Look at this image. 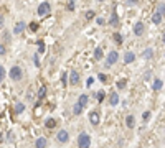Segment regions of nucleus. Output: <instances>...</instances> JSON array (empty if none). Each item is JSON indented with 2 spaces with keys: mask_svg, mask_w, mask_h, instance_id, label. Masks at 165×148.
<instances>
[{
  "mask_svg": "<svg viewBox=\"0 0 165 148\" xmlns=\"http://www.w3.org/2000/svg\"><path fill=\"white\" fill-rule=\"evenodd\" d=\"M94 59H103V50H101V48H96V50H94Z\"/></svg>",
  "mask_w": 165,
  "mask_h": 148,
  "instance_id": "obj_19",
  "label": "nucleus"
},
{
  "mask_svg": "<svg viewBox=\"0 0 165 148\" xmlns=\"http://www.w3.org/2000/svg\"><path fill=\"white\" fill-rule=\"evenodd\" d=\"M68 10H74V0H69V5H68Z\"/></svg>",
  "mask_w": 165,
  "mask_h": 148,
  "instance_id": "obj_29",
  "label": "nucleus"
},
{
  "mask_svg": "<svg viewBox=\"0 0 165 148\" xmlns=\"http://www.w3.org/2000/svg\"><path fill=\"white\" fill-rule=\"evenodd\" d=\"M36 148H46V138L45 137H40L36 140Z\"/></svg>",
  "mask_w": 165,
  "mask_h": 148,
  "instance_id": "obj_13",
  "label": "nucleus"
},
{
  "mask_svg": "<svg viewBox=\"0 0 165 148\" xmlns=\"http://www.w3.org/2000/svg\"><path fill=\"white\" fill-rule=\"evenodd\" d=\"M98 2H104V0H98Z\"/></svg>",
  "mask_w": 165,
  "mask_h": 148,
  "instance_id": "obj_40",
  "label": "nucleus"
},
{
  "mask_svg": "<svg viewBox=\"0 0 165 148\" xmlns=\"http://www.w3.org/2000/svg\"><path fill=\"white\" fill-rule=\"evenodd\" d=\"M159 13H162V15H164V3H160V7H159Z\"/></svg>",
  "mask_w": 165,
  "mask_h": 148,
  "instance_id": "obj_35",
  "label": "nucleus"
},
{
  "mask_svg": "<svg viewBox=\"0 0 165 148\" xmlns=\"http://www.w3.org/2000/svg\"><path fill=\"white\" fill-rule=\"evenodd\" d=\"M144 30H145L144 23H142V21H137V23H135V26H134V33L137 36H142V35H144Z\"/></svg>",
  "mask_w": 165,
  "mask_h": 148,
  "instance_id": "obj_7",
  "label": "nucleus"
},
{
  "mask_svg": "<svg viewBox=\"0 0 165 148\" xmlns=\"http://www.w3.org/2000/svg\"><path fill=\"white\" fill-rule=\"evenodd\" d=\"M8 140H10V142L13 140V132H10V133H8Z\"/></svg>",
  "mask_w": 165,
  "mask_h": 148,
  "instance_id": "obj_38",
  "label": "nucleus"
},
{
  "mask_svg": "<svg viewBox=\"0 0 165 148\" xmlns=\"http://www.w3.org/2000/svg\"><path fill=\"white\" fill-rule=\"evenodd\" d=\"M117 59H119V54H117V51H111L107 54V64L109 66H112V64H116L117 63Z\"/></svg>",
  "mask_w": 165,
  "mask_h": 148,
  "instance_id": "obj_5",
  "label": "nucleus"
},
{
  "mask_svg": "<svg viewBox=\"0 0 165 148\" xmlns=\"http://www.w3.org/2000/svg\"><path fill=\"white\" fill-rule=\"evenodd\" d=\"M125 125L129 128H134L135 127V118L134 115H127V118H125Z\"/></svg>",
  "mask_w": 165,
  "mask_h": 148,
  "instance_id": "obj_11",
  "label": "nucleus"
},
{
  "mask_svg": "<svg viewBox=\"0 0 165 148\" xmlns=\"http://www.w3.org/2000/svg\"><path fill=\"white\" fill-rule=\"evenodd\" d=\"M46 127H48V128L56 127V120H55V118H48V120H46Z\"/></svg>",
  "mask_w": 165,
  "mask_h": 148,
  "instance_id": "obj_23",
  "label": "nucleus"
},
{
  "mask_svg": "<svg viewBox=\"0 0 165 148\" xmlns=\"http://www.w3.org/2000/svg\"><path fill=\"white\" fill-rule=\"evenodd\" d=\"M162 17H164V15H162V13H159V12H157V13H155V15L152 17V21H154L155 25H159V23H162Z\"/></svg>",
  "mask_w": 165,
  "mask_h": 148,
  "instance_id": "obj_14",
  "label": "nucleus"
},
{
  "mask_svg": "<svg viewBox=\"0 0 165 148\" xmlns=\"http://www.w3.org/2000/svg\"><path fill=\"white\" fill-rule=\"evenodd\" d=\"M45 96H46V86H41L40 91H38V99H45Z\"/></svg>",
  "mask_w": 165,
  "mask_h": 148,
  "instance_id": "obj_17",
  "label": "nucleus"
},
{
  "mask_svg": "<svg viewBox=\"0 0 165 148\" xmlns=\"http://www.w3.org/2000/svg\"><path fill=\"white\" fill-rule=\"evenodd\" d=\"M56 138H58V142L60 143H66L68 140H69V133H68L66 130H60L58 135H56Z\"/></svg>",
  "mask_w": 165,
  "mask_h": 148,
  "instance_id": "obj_4",
  "label": "nucleus"
},
{
  "mask_svg": "<svg viewBox=\"0 0 165 148\" xmlns=\"http://www.w3.org/2000/svg\"><path fill=\"white\" fill-rule=\"evenodd\" d=\"M50 8H51V5L48 3V2H43V3H40V7H38V10H36V13L40 17L46 15V13H50Z\"/></svg>",
  "mask_w": 165,
  "mask_h": 148,
  "instance_id": "obj_3",
  "label": "nucleus"
},
{
  "mask_svg": "<svg viewBox=\"0 0 165 148\" xmlns=\"http://www.w3.org/2000/svg\"><path fill=\"white\" fill-rule=\"evenodd\" d=\"M109 102H111V105H117V104H119V96H117V94H111Z\"/></svg>",
  "mask_w": 165,
  "mask_h": 148,
  "instance_id": "obj_18",
  "label": "nucleus"
},
{
  "mask_svg": "<svg viewBox=\"0 0 165 148\" xmlns=\"http://www.w3.org/2000/svg\"><path fill=\"white\" fill-rule=\"evenodd\" d=\"M3 76H5V71H3V67L0 66V82H2V79H3Z\"/></svg>",
  "mask_w": 165,
  "mask_h": 148,
  "instance_id": "obj_30",
  "label": "nucleus"
},
{
  "mask_svg": "<svg viewBox=\"0 0 165 148\" xmlns=\"http://www.w3.org/2000/svg\"><path fill=\"white\" fill-rule=\"evenodd\" d=\"M99 79H101V81H106V79H107V77L104 76V74H99Z\"/></svg>",
  "mask_w": 165,
  "mask_h": 148,
  "instance_id": "obj_36",
  "label": "nucleus"
},
{
  "mask_svg": "<svg viewBox=\"0 0 165 148\" xmlns=\"http://www.w3.org/2000/svg\"><path fill=\"white\" fill-rule=\"evenodd\" d=\"M93 84H94V77H89V79H88V84H86V86H88V87H91Z\"/></svg>",
  "mask_w": 165,
  "mask_h": 148,
  "instance_id": "obj_31",
  "label": "nucleus"
},
{
  "mask_svg": "<svg viewBox=\"0 0 165 148\" xmlns=\"http://www.w3.org/2000/svg\"><path fill=\"white\" fill-rule=\"evenodd\" d=\"M152 56H154V51H152L150 48H147V50L144 51V58H145V59H150Z\"/></svg>",
  "mask_w": 165,
  "mask_h": 148,
  "instance_id": "obj_21",
  "label": "nucleus"
},
{
  "mask_svg": "<svg viewBox=\"0 0 165 148\" xmlns=\"http://www.w3.org/2000/svg\"><path fill=\"white\" fill-rule=\"evenodd\" d=\"M88 102H89V97L86 96V94H82V96H79V99H78V104H79V105H82V107H86V105H88Z\"/></svg>",
  "mask_w": 165,
  "mask_h": 148,
  "instance_id": "obj_10",
  "label": "nucleus"
},
{
  "mask_svg": "<svg viewBox=\"0 0 165 148\" xmlns=\"http://www.w3.org/2000/svg\"><path fill=\"white\" fill-rule=\"evenodd\" d=\"M21 77H23V71H21L20 66H13L10 69V79L12 81H21Z\"/></svg>",
  "mask_w": 165,
  "mask_h": 148,
  "instance_id": "obj_2",
  "label": "nucleus"
},
{
  "mask_svg": "<svg viewBox=\"0 0 165 148\" xmlns=\"http://www.w3.org/2000/svg\"><path fill=\"white\" fill-rule=\"evenodd\" d=\"M5 53H7L5 46H3V45H0V54H5Z\"/></svg>",
  "mask_w": 165,
  "mask_h": 148,
  "instance_id": "obj_32",
  "label": "nucleus"
},
{
  "mask_svg": "<svg viewBox=\"0 0 165 148\" xmlns=\"http://www.w3.org/2000/svg\"><path fill=\"white\" fill-rule=\"evenodd\" d=\"M2 25H3V17L0 15V26H2Z\"/></svg>",
  "mask_w": 165,
  "mask_h": 148,
  "instance_id": "obj_39",
  "label": "nucleus"
},
{
  "mask_svg": "<svg viewBox=\"0 0 165 148\" xmlns=\"http://www.w3.org/2000/svg\"><path fill=\"white\" fill-rule=\"evenodd\" d=\"M114 40H116V41L119 43V45H121V43H122V36L119 35V33H116V35H114Z\"/></svg>",
  "mask_w": 165,
  "mask_h": 148,
  "instance_id": "obj_26",
  "label": "nucleus"
},
{
  "mask_svg": "<svg viewBox=\"0 0 165 148\" xmlns=\"http://www.w3.org/2000/svg\"><path fill=\"white\" fill-rule=\"evenodd\" d=\"M86 18H88V20L94 18V12H93V10H88V12H86Z\"/></svg>",
  "mask_w": 165,
  "mask_h": 148,
  "instance_id": "obj_25",
  "label": "nucleus"
},
{
  "mask_svg": "<svg viewBox=\"0 0 165 148\" xmlns=\"http://www.w3.org/2000/svg\"><path fill=\"white\" fill-rule=\"evenodd\" d=\"M82 109H84V107L76 102V104H74V107H73V114H74V115H79V114L82 112Z\"/></svg>",
  "mask_w": 165,
  "mask_h": 148,
  "instance_id": "obj_16",
  "label": "nucleus"
},
{
  "mask_svg": "<svg viewBox=\"0 0 165 148\" xmlns=\"http://www.w3.org/2000/svg\"><path fill=\"white\" fill-rule=\"evenodd\" d=\"M111 25L117 26V13H116V12H112V17H111Z\"/></svg>",
  "mask_w": 165,
  "mask_h": 148,
  "instance_id": "obj_22",
  "label": "nucleus"
},
{
  "mask_svg": "<svg viewBox=\"0 0 165 148\" xmlns=\"http://www.w3.org/2000/svg\"><path fill=\"white\" fill-rule=\"evenodd\" d=\"M98 101H99V102H103V101H104V92L103 91L98 92Z\"/></svg>",
  "mask_w": 165,
  "mask_h": 148,
  "instance_id": "obj_28",
  "label": "nucleus"
},
{
  "mask_svg": "<svg viewBox=\"0 0 165 148\" xmlns=\"http://www.w3.org/2000/svg\"><path fill=\"white\" fill-rule=\"evenodd\" d=\"M117 87H119V89H124V87H125V81H124V79H121V81L117 82Z\"/></svg>",
  "mask_w": 165,
  "mask_h": 148,
  "instance_id": "obj_27",
  "label": "nucleus"
},
{
  "mask_svg": "<svg viewBox=\"0 0 165 148\" xmlns=\"http://www.w3.org/2000/svg\"><path fill=\"white\" fill-rule=\"evenodd\" d=\"M98 25H104V20H103V18H98Z\"/></svg>",
  "mask_w": 165,
  "mask_h": 148,
  "instance_id": "obj_37",
  "label": "nucleus"
},
{
  "mask_svg": "<svg viewBox=\"0 0 165 148\" xmlns=\"http://www.w3.org/2000/svg\"><path fill=\"white\" fill-rule=\"evenodd\" d=\"M23 110H25V105H23L21 102H18V104L15 105V114H21Z\"/></svg>",
  "mask_w": 165,
  "mask_h": 148,
  "instance_id": "obj_20",
  "label": "nucleus"
},
{
  "mask_svg": "<svg viewBox=\"0 0 165 148\" xmlns=\"http://www.w3.org/2000/svg\"><path fill=\"white\" fill-rule=\"evenodd\" d=\"M89 120H91V123L93 125H99V114L94 110V112L89 114Z\"/></svg>",
  "mask_w": 165,
  "mask_h": 148,
  "instance_id": "obj_8",
  "label": "nucleus"
},
{
  "mask_svg": "<svg viewBox=\"0 0 165 148\" xmlns=\"http://www.w3.org/2000/svg\"><path fill=\"white\" fill-rule=\"evenodd\" d=\"M162 86H164V82H162V79H155L154 81V91H160V89H162Z\"/></svg>",
  "mask_w": 165,
  "mask_h": 148,
  "instance_id": "obj_15",
  "label": "nucleus"
},
{
  "mask_svg": "<svg viewBox=\"0 0 165 148\" xmlns=\"http://www.w3.org/2000/svg\"><path fill=\"white\" fill-rule=\"evenodd\" d=\"M134 59H135V54H134V53L127 51L125 54H124V63H125V64H129V63H132Z\"/></svg>",
  "mask_w": 165,
  "mask_h": 148,
  "instance_id": "obj_9",
  "label": "nucleus"
},
{
  "mask_svg": "<svg viewBox=\"0 0 165 148\" xmlns=\"http://www.w3.org/2000/svg\"><path fill=\"white\" fill-rule=\"evenodd\" d=\"M36 45H38V51H40V53H45V43H43V41H38Z\"/></svg>",
  "mask_w": 165,
  "mask_h": 148,
  "instance_id": "obj_24",
  "label": "nucleus"
},
{
  "mask_svg": "<svg viewBox=\"0 0 165 148\" xmlns=\"http://www.w3.org/2000/svg\"><path fill=\"white\" fill-rule=\"evenodd\" d=\"M78 147L79 148H89L91 147V137L88 133H81L78 138Z\"/></svg>",
  "mask_w": 165,
  "mask_h": 148,
  "instance_id": "obj_1",
  "label": "nucleus"
},
{
  "mask_svg": "<svg viewBox=\"0 0 165 148\" xmlns=\"http://www.w3.org/2000/svg\"><path fill=\"white\" fill-rule=\"evenodd\" d=\"M78 82H79V72L71 71V74H69V84L71 86H78Z\"/></svg>",
  "mask_w": 165,
  "mask_h": 148,
  "instance_id": "obj_6",
  "label": "nucleus"
},
{
  "mask_svg": "<svg viewBox=\"0 0 165 148\" xmlns=\"http://www.w3.org/2000/svg\"><path fill=\"white\" fill-rule=\"evenodd\" d=\"M149 117H150V112H144V114H142V118H144V120H147Z\"/></svg>",
  "mask_w": 165,
  "mask_h": 148,
  "instance_id": "obj_33",
  "label": "nucleus"
},
{
  "mask_svg": "<svg viewBox=\"0 0 165 148\" xmlns=\"http://www.w3.org/2000/svg\"><path fill=\"white\" fill-rule=\"evenodd\" d=\"M23 30H25V23H23V21H18V23L15 25V28H13V33L18 35V33H21Z\"/></svg>",
  "mask_w": 165,
  "mask_h": 148,
  "instance_id": "obj_12",
  "label": "nucleus"
},
{
  "mask_svg": "<svg viewBox=\"0 0 165 148\" xmlns=\"http://www.w3.org/2000/svg\"><path fill=\"white\" fill-rule=\"evenodd\" d=\"M30 28H31V30H33V31H36V28H38V25H36V23H31V25H30Z\"/></svg>",
  "mask_w": 165,
  "mask_h": 148,
  "instance_id": "obj_34",
  "label": "nucleus"
}]
</instances>
